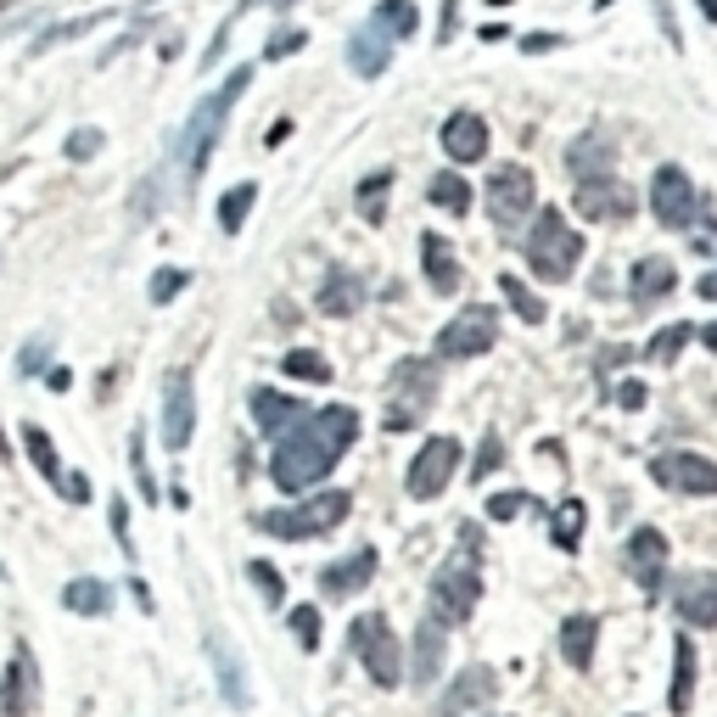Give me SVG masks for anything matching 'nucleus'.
Returning <instances> with one entry per match:
<instances>
[{"label": "nucleus", "instance_id": "dca6fc26", "mask_svg": "<svg viewBox=\"0 0 717 717\" xmlns=\"http://www.w3.org/2000/svg\"><path fill=\"white\" fill-rule=\"evenodd\" d=\"M253 420H258V432L264 438H286V432H292V426H303L309 420V404H298L292 393H275V388H253Z\"/></svg>", "mask_w": 717, "mask_h": 717}, {"label": "nucleus", "instance_id": "58836bf2", "mask_svg": "<svg viewBox=\"0 0 717 717\" xmlns=\"http://www.w3.org/2000/svg\"><path fill=\"white\" fill-rule=\"evenodd\" d=\"M280 370L298 375V381H314V388H325V381H331V359L314 354V348H292V354L280 359Z\"/></svg>", "mask_w": 717, "mask_h": 717}, {"label": "nucleus", "instance_id": "aec40b11", "mask_svg": "<svg viewBox=\"0 0 717 717\" xmlns=\"http://www.w3.org/2000/svg\"><path fill=\"white\" fill-rule=\"evenodd\" d=\"M679 616L695 628H717V571H690L679 583Z\"/></svg>", "mask_w": 717, "mask_h": 717}, {"label": "nucleus", "instance_id": "338daca9", "mask_svg": "<svg viewBox=\"0 0 717 717\" xmlns=\"http://www.w3.org/2000/svg\"><path fill=\"white\" fill-rule=\"evenodd\" d=\"M488 7H510V0H488Z\"/></svg>", "mask_w": 717, "mask_h": 717}, {"label": "nucleus", "instance_id": "0e129e2a", "mask_svg": "<svg viewBox=\"0 0 717 717\" xmlns=\"http://www.w3.org/2000/svg\"><path fill=\"white\" fill-rule=\"evenodd\" d=\"M701 12H706V18L717 23V0H701Z\"/></svg>", "mask_w": 717, "mask_h": 717}, {"label": "nucleus", "instance_id": "bb28decb", "mask_svg": "<svg viewBox=\"0 0 717 717\" xmlns=\"http://www.w3.org/2000/svg\"><path fill=\"white\" fill-rule=\"evenodd\" d=\"M673 286H679V275H673V264H667V258H639L628 292H634L639 309H650V303H661L667 292H673Z\"/></svg>", "mask_w": 717, "mask_h": 717}, {"label": "nucleus", "instance_id": "4468645a", "mask_svg": "<svg viewBox=\"0 0 717 717\" xmlns=\"http://www.w3.org/2000/svg\"><path fill=\"white\" fill-rule=\"evenodd\" d=\"M578 213L594 224H623L634 219V190L616 174H583L578 180Z\"/></svg>", "mask_w": 717, "mask_h": 717}, {"label": "nucleus", "instance_id": "1a4fd4ad", "mask_svg": "<svg viewBox=\"0 0 717 717\" xmlns=\"http://www.w3.org/2000/svg\"><path fill=\"white\" fill-rule=\"evenodd\" d=\"M494 343H499V314L488 303H471L438 331V359H476Z\"/></svg>", "mask_w": 717, "mask_h": 717}, {"label": "nucleus", "instance_id": "cd10ccee", "mask_svg": "<svg viewBox=\"0 0 717 717\" xmlns=\"http://www.w3.org/2000/svg\"><path fill=\"white\" fill-rule=\"evenodd\" d=\"M62 605H68L73 616H107V611H113V589H107L102 578H73V583L62 589Z\"/></svg>", "mask_w": 717, "mask_h": 717}, {"label": "nucleus", "instance_id": "4d7b16f0", "mask_svg": "<svg viewBox=\"0 0 717 717\" xmlns=\"http://www.w3.org/2000/svg\"><path fill=\"white\" fill-rule=\"evenodd\" d=\"M616 404H623V409H645V388H639V381H623V388H616Z\"/></svg>", "mask_w": 717, "mask_h": 717}, {"label": "nucleus", "instance_id": "37998d69", "mask_svg": "<svg viewBox=\"0 0 717 717\" xmlns=\"http://www.w3.org/2000/svg\"><path fill=\"white\" fill-rule=\"evenodd\" d=\"M247 571H253V583H258V594H264L269 605H280V600H286V583H280V571H275L269 560H253Z\"/></svg>", "mask_w": 717, "mask_h": 717}, {"label": "nucleus", "instance_id": "473e14b6", "mask_svg": "<svg viewBox=\"0 0 717 717\" xmlns=\"http://www.w3.org/2000/svg\"><path fill=\"white\" fill-rule=\"evenodd\" d=\"M253 203H258V185L253 180H242V185H230L224 197H219V230L224 235H235L247 224V213H253Z\"/></svg>", "mask_w": 717, "mask_h": 717}, {"label": "nucleus", "instance_id": "412c9836", "mask_svg": "<svg viewBox=\"0 0 717 717\" xmlns=\"http://www.w3.org/2000/svg\"><path fill=\"white\" fill-rule=\"evenodd\" d=\"M628 571L639 578L645 594L661 589V571H667V539H661L656 528H639V533L628 539Z\"/></svg>", "mask_w": 717, "mask_h": 717}, {"label": "nucleus", "instance_id": "5fc2aeb1", "mask_svg": "<svg viewBox=\"0 0 717 717\" xmlns=\"http://www.w3.org/2000/svg\"><path fill=\"white\" fill-rule=\"evenodd\" d=\"M656 18H661V34H667V45H684V34H679V18H673V0H656Z\"/></svg>", "mask_w": 717, "mask_h": 717}, {"label": "nucleus", "instance_id": "79ce46f5", "mask_svg": "<svg viewBox=\"0 0 717 717\" xmlns=\"http://www.w3.org/2000/svg\"><path fill=\"white\" fill-rule=\"evenodd\" d=\"M129 471H135L140 499H158V476H152V465H147V438H140V426H135V438H129Z\"/></svg>", "mask_w": 717, "mask_h": 717}, {"label": "nucleus", "instance_id": "9b49d317", "mask_svg": "<svg viewBox=\"0 0 717 717\" xmlns=\"http://www.w3.org/2000/svg\"><path fill=\"white\" fill-rule=\"evenodd\" d=\"M650 476L667 494H690V499H712L717 494V465L695 449H667L650 460Z\"/></svg>", "mask_w": 717, "mask_h": 717}, {"label": "nucleus", "instance_id": "774afa93", "mask_svg": "<svg viewBox=\"0 0 717 717\" xmlns=\"http://www.w3.org/2000/svg\"><path fill=\"white\" fill-rule=\"evenodd\" d=\"M594 7H611V0H594Z\"/></svg>", "mask_w": 717, "mask_h": 717}, {"label": "nucleus", "instance_id": "603ef678", "mask_svg": "<svg viewBox=\"0 0 717 717\" xmlns=\"http://www.w3.org/2000/svg\"><path fill=\"white\" fill-rule=\"evenodd\" d=\"M45 354H51V337H28V343H23V359H18V370H23V375H34V370L45 365Z\"/></svg>", "mask_w": 717, "mask_h": 717}, {"label": "nucleus", "instance_id": "f8f14e48", "mask_svg": "<svg viewBox=\"0 0 717 717\" xmlns=\"http://www.w3.org/2000/svg\"><path fill=\"white\" fill-rule=\"evenodd\" d=\"M190 432H197V381H190V370H169L163 375V449L185 454Z\"/></svg>", "mask_w": 717, "mask_h": 717}, {"label": "nucleus", "instance_id": "f257e3e1", "mask_svg": "<svg viewBox=\"0 0 717 717\" xmlns=\"http://www.w3.org/2000/svg\"><path fill=\"white\" fill-rule=\"evenodd\" d=\"M359 438V409L354 404H325L314 409L303 426H292L275 454H269V476H275V488L280 494H303L314 488L320 476H331V465H337Z\"/></svg>", "mask_w": 717, "mask_h": 717}, {"label": "nucleus", "instance_id": "f704fd0d", "mask_svg": "<svg viewBox=\"0 0 717 717\" xmlns=\"http://www.w3.org/2000/svg\"><path fill=\"white\" fill-rule=\"evenodd\" d=\"M583 521H589L583 499H560V510H555V521H550V533H555V544H560L566 555L583 544Z\"/></svg>", "mask_w": 717, "mask_h": 717}, {"label": "nucleus", "instance_id": "7c9ffc66", "mask_svg": "<svg viewBox=\"0 0 717 717\" xmlns=\"http://www.w3.org/2000/svg\"><path fill=\"white\" fill-rule=\"evenodd\" d=\"M370 28H381L388 39H409L420 28V12H415V0H381V7L370 12Z\"/></svg>", "mask_w": 717, "mask_h": 717}, {"label": "nucleus", "instance_id": "49530a36", "mask_svg": "<svg viewBox=\"0 0 717 717\" xmlns=\"http://www.w3.org/2000/svg\"><path fill=\"white\" fill-rule=\"evenodd\" d=\"M499 465H505V443H499V438L488 432V438H483V454H476V465H471V476H476V483H483V476H494Z\"/></svg>", "mask_w": 717, "mask_h": 717}, {"label": "nucleus", "instance_id": "ddd939ff", "mask_svg": "<svg viewBox=\"0 0 717 717\" xmlns=\"http://www.w3.org/2000/svg\"><path fill=\"white\" fill-rule=\"evenodd\" d=\"M650 213H656V224H667V230H684V224L695 219V180H690L679 163L656 169V180H650Z\"/></svg>", "mask_w": 717, "mask_h": 717}, {"label": "nucleus", "instance_id": "bf43d9fd", "mask_svg": "<svg viewBox=\"0 0 717 717\" xmlns=\"http://www.w3.org/2000/svg\"><path fill=\"white\" fill-rule=\"evenodd\" d=\"M454 28H460V12H454V0H443V18H438V39L449 45V39H454Z\"/></svg>", "mask_w": 717, "mask_h": 717}, {"label": "nucleus", "instance_id": "393cba45", "mask_svg": "<svg viewBox=\"0 0 717 717\" xmlns=\"http://www.w3.org/2000/svg\"><path fill=\"white\" fill-rule=\"evenodd\" d=\"M348 62H354V73H359V79H381V73H388V62H393V39L381 34V28H370V23H365V28L354 34Z\"/></svg>", "mask_w": 717, "mask_h": 717}, {"label": "nucleus", "instance_id": "7ed1b4c3", "mask_svg": "<svg viewBox=\"0 0 717 717\" xmlns=\"http://www.w3.org/2000/svg\"><path fill=\"white\" fill-rule=\"evenodd\" d=\"M460 539H465L460 555H449L432 578V623L438 628L471 623L476 600H483V578H476V550H483V539H476V528H460Z\"/></svg>", "mask_w": 717, "mask_h": 717}, {"label": "nucleus", "instance_id": "c756f323", "mask_svg": "<svg viewBox=\"0 0 717 717\" xmlns=\"http://www.w3.org/2000/svg\"><path fill=\"white\" fill-rule=\"evenodd\" d=\"M23 443H28V460H34V471H39L51 488H62V483H68V471H62V460H57V443H51V432H45V426H23Z\"/></svg>", "mask_w": 717, "mask_h": 717}, {"label": "nucleus", "instance_id": "0eeeda50", "mask_svg": "<svg viewBox=\"0 0 717 717\" xmlns=\"http://www.w3.org/2000/svg\"><path fill=\"white\" fill-rule=\"evenodd\" d=\"M438 404V365L432 359H404L393 370V409H388V426L393 432H409L432 415Z\"/></svg>", "mask_w": 717, "mask_h": 717}, {"label": "nucleus", "instance_id": "de8ad7c7", "mask_svg": "<svg viewBox=\"0 0 717 717\" xmlns=\"http://www.w3.org/2000/svg\"><path fill=\"white\" fill-rule=\"evenodd\" d=\"M95 152H102V129H73V135H68V158H73V163H84V158H95Z\"/></svg>", "mask_w": 717, "mask_h": 717}, {"label": "nucleus", "instance_id": "e2e57ef3", "mask_svg": "<svg viewBox=\"0 0 717 717\" xmlns=\"http://www.w3.org/2000/svg\"><path fill=\"white\" fill-rule=\"evenodd\" d=\"M247 7H292V0H247Z\"/></svg>", "mask_w": 717, "mask_h": 717}, {"label": "nucleus", "instance_id": "ea45409f", "mask_svg": "<svg viewBox=\"0 0 717 717\" xmlns=\"http://www.w3.org/2000/svg\"><path fill=\"white\" fill-rule=\"evenodd\" d=\"M426 197H432L438 208H449L454 219H460V213H471V185H465L460 174H438L432 185H426Z\"/></svg>", "mask_w": 717, "mask_h": 717}, {"label": "nucleus", "instance_id": "a18cd8bd", "mask_svg": "<svg viewBox=\"0 0 717 717\" xmlns=\"http://www.w3.org/2000/svg\"><path fill=\"white\" fill-rule=\"evenodd\" d=\"M185 280H190L185 269H158V275H152V303H174V298L185 292Z\"/></svg>", "mask_w": 717, "mask_h": 717}, {"label": "nucleus", "instance_id": "39448f33", "mask_svg": "<svg viewBox=\"0 0 717 717\" xmlns=\"http://www.w3.org/2000/svg\"><path fill=\"white\" fill-rule=\"evenodd\" d=\"M578 258H583V235L560 219V208H544L539 224H533V235H528V264H533V275H539V280H571Z\"/></svg>", "mask_w": 717, "mask_h": 717}, {"label": "nucleus", "instance_id": "864d4df0", "mask_svg": "<svg viewBox=\"0 0 717 717\" xmlns=\"http://www.w3.org/2000/svg\"><path fill=\"white\" fill-rule=\"evenodd\" d=\"M224 45H230V18L219 23V34H213V45H208V51H203V73H213V68H219V57H224Z\"/></svg>", "mask_w": 717, "mask_h": 717}, {"label": "nucleus", "instance_id": "c03bdc74", "mask_svg": "<svg viewBox=\"0 0 717 717\" xmlns=\"http://www.w3.org/2000/svg\"><path fill=\"white\" fill-rule=\"evenodd\" d=\"M292 634H298L303 650L320 645V611H314V605H292Z\"/></svg>", "mask_w": 717, "mask_h": 717}, {"label": "nucleus", "instance_id": "423d86ee", "mask_svg": "<svg viewBox=\"0 0 717 717\" xmlns=\"http://www.w3.org/2000/svg\"><path fill=\"white\" fill-rule=\"evenodd\" d=\"M348 645H354V656L365 661V673H370L381 690H398V679H404V645H398V634H393L388 616H381V611L359 616V623L348 628Z\"/></svg>", "mask_w": 717, "mask_h": 717}, {"label": "nucleus", "instance_id": "2eb2a0df", "mask_svg": "<svg viewBox=\"0 0 717 717\" xmlns=\"http://www.w3.org/2000/svg\"><path fill=\"white\" fill-rule=\"evenodd\" d=\"M39 706V673H34V656L18 645L12 667L0 673V717H34Z\"/></svg>", "mask_w": 717, "mask_h": 717}, {"label": "nucleus", "instance_id": "8fccbe9b", "mask_svg": "<svg viewBox=\"0 0 717 717\" xmlns=\"http://www.w3.org/2000/svg\"><path fill=\"white\" fill-rule=\"evenodd\" d=\"M521 510H528V494H494V499H488V516H494V521H516Z\"/></svg>", "mask_w": 717, "mask_h": 717}, {"label": "nucleus", "instance_id": "69168bd1", "mask_svg": "<svg viewBox=\"0 0 717 717\" xmlns=\"http://www.w3.org/2000/svg\"><path fill=\"white\" fill-rule=\"evenodd\" d=\"M7 454H12V449H7V432H0V460H7Z\"/></svg>", "mask_w": 717, "mask_h": 717}, {"label": "nucleus", "instance_id": "a878e982", "mask_svg": "<svg viewBox=\"0 0 717 717\" xmlns=\"http://www.w3.org/2000/svg\"><path fill=\"white\" fill-rule=\"evenodd\" d=\"M594 639H600L594 616H566V623H560V656H566V667L589 673V667H594Z\"/></svg>", "mask_w": 717, "mask_h": 717}, {"label": "nucleus", "instance_id": "6e6d98bb", "mask_svg": "<svg viewBox=\"0 0 717 717\" xmlns=\"http://www.w3.org/2000/svg\"><path fill=\"white\" fill-rule=\"evenodd\" d=\"M62 499H73V505H84V499H90V476H79V471H68V483H62Z\"/></svg>", "mask_w": 717, "mask_h": 717}, {"label": "nucleus", "instance_id": "a19ab883", "mask_svg": "<svg viewBox=\"0 0 717 717\" xmlns=\"http://www.w3.org/2000/svg\"><path fill=\"white\" fill-rule=\"evenodd\" d=\"M690 337H695V325H684V320H679V325H667V331H656V337H650L645 359H650V365H673V359L684 354Z\"/></svg>", "mask_w": 717, "mask_h": 717}, {"label": "nucleus", "instance_id": "5701e85b", "mask_svg": "<svg viewBox=\"0 0 717 717\" xmlns=\"http://www.w3.org/2000/svg\"><path fill=\"white\" fill-rule=\"evenodd\" d=\"M420 264H426V286H432L438 298L460 292V258L443 235H420Z\"/></svg>", "mask_w": 717, "mask_h": 717}, {"label": "nucleus", "instance_id": "680f3d73", "mask_svg": "<svg viewBox=\"0 0 717 717\" xmlns=\"http://www.w3.org/2000/svg\"><path fill=\"white\" fill-rule=\"evenodd\" d=\"M701 343H706V348H717V325H706V331H701Z\"/></svg>", "mask_w": 717, "mask_h": 717}, {"label": "nucleus", "instance_id": "6ab92c4d", "mask_svg": "<svg viewBox=\"0 0 717 717\" xmlns=\"http://www.w3.org/2000/svg\"><path fill=\"white\" fill-rule=\"evenodd\" d=\"M375 578V550L365 544V550H354V555H343V560H331L325 571H320V589L331 594V600H348L354 589H365Z\"/></svg>", "mask_w": 717, "mask_h": 717}, {"label": "nucleus", "instance_id": "4c0bfd02", "mask_svg": "<svg viewBox=\"0 0 717 717\" xmlns=\"http://www.w3.org/2000/svg\"><path fill=\"white\" fill-rule=\"evenodd\" d=\"M107 23V12H90V18H68V23H51V28H45L34 45H28V51H51V45H62V39H84L90 28H102Z\"/></svg>", "mask_w": 717, "mask_h": 717}, {"label": "nucleus", "instance_id": "2f4dec72", "mask_svg": "<svg viewBox=\"0 0 717 717\" xmlns=\"http://www.w3.org/2000/svg\"><path fill=\"white\" fill-rule=\"evenodd\" d=\"M388 197H393V169H375L370 180H359V219L365 224H381V219H388Z\"/></svg>", "mask_w": 717, "mask_h": 717}, {"label": "nucleus", "instance_id": "f3484780", "mask_svg": "<svg viewBox=\"0 0 717 717\" xmlns=\"http://www.w3.org/2000/svg\"><path fill=\"white\" fill-rule=\"evenodd\" d=\"M494 690H499L494 667H465V673L449 684V695L438 701V717H471V712H483V706H494Z\"/></svg>", "mask_w": 717, "mask_h": 717}, {"label": "nucleus", "instance_id": "6e6552de", "mask_svg": "<svg viewBox=\"0 0 717 717\" xmlns=\"http://www.w3.org/2000/svg\"><path fill=\"white\" fill-rule=\"evenodd\" d=\"M533 208H539V180L521 163H499L488 174V219L499 230H516V224H528Z\"/></svg>", "mask_w": 717, "mask_h": 717}, {"label": "nucleus", "instance_id": "b1692460", "mask_svg": "<svg viewBox=\"0 0 717 717\" xmlns=\"http://www.w3.org/2000/svg\"><path fill=\"white\" fill-rule=\"evenodd\" d=\"M314 303H320V314H331V320L359 314V303H365V280H359V275H348V269H331Z\"/></svg>", "mask_w": 717, "mask_h": 717}, {"label": "nucleus", "instance_id": "052dcab7", "mask_svg": "<svg viewBox=\"0 0 717 717\" xmlns=\"http://www.w3.org/2000/svg\"><path fill=\"white\" fill-rule=\"evenodd\" d=\"M701 298H706V303H717V269H712V275H701Z\"/></svg>", "mask_w": 717, "mask_h": 717}, {"label": "nucleus", "instance_id": "9d476101", "mask_svg": "<svg viewBox=\"0 0 717 717\" xmlns=\"http://www.w3.org/2000/svg\"><path fill=\"white\" fill-rule=\"evenodd\" d=\"M454 471H460V443L454 438H426L415 449L409 471H404V488H409V499H438V494H449Z\"/></svg>", "mask_w": 717, "mask_h": 717}, {"label": "nucleus", "instance_id": "f03ea898", "mask_svg": "<svg viewBox=\"0 0 717 717\" xmlns=\"http://www.w3.org/2000/svg\"><path fill=\"white\" fill-rule=\"evenodd\" d=\"M247 84H253V68H235V73H230L213 95H203V102L190 107V118L180 124L174 158H180L185 180H203V169H208V158H213V147H219V135H224V118H230L235 102H242Z\"/></svg>", "mask_w": 717, "mask_h": 717}, {"label": "nucleus", "instance_id": "e433bc0d", "mask_svg": "<svg viewBox=\"0 0 717 717\" xmlns=\"http://www.w3.org/2000/svg\"><path fill=\"white\" fill-rule=\"evenodd\" d=\"M566 163H571V174H578V180H583V174H605V169H611V140L583 135L578 147L566 152Z\"/></svg>", "mask_w": 717, "mask_h": 717}, {"label": "nucleus", "instance_id": "a211bd4d", "mask_svg": "<svg viewBox=\"0 0 717 717\" xmlns=\"http://www.w3.org/2000/svg\"><path fill=\"white\" fill-rule=\"evenodd\" d=\"M443 152L454 158V163H483L488 158V124L476 118V113H449V124H443Z\"/></svg>", "mask_w": 717, "mask_h": 717}, {"label": "nucleus", "instance_id": "13d9d810", "mask_svg": "<svg viewBox=\"0 0 717 717\" xmlns=\"http://www.w3.org/2000/svg\"><path fill=\"white\" fill-rule=\"evenodd\" d=\"M555 45H566V39H560V34H528V39H521V51L539 57V51H555Z\"/></svg>", "mask_w": 717, "mask_h": 717}, {"label": "nucleus", "instance_id": "72a5a7b5", "mask_svg": "<svg viewBox=\"0 0 717 717\" xmlns=\"http://www.w3.org/2000/svg\"><path fill=\"white\" fill-rule=\"evenodd\" d=\"M690 701H695V645L679 639V645H673V712L684 717Z\"/></svg>", "mask_w": 717, "mask_h": 717}, {"label": "nucleus", "instance_id": "09e8293b", "mask_svg": "<svg viewBox=\"0 0 717 717\" xmlns=\"http://www.w3.org/2000/svg\"><path fill=\"white\" fill-rule=\"evenodd\" d=\"M303 51V28H286V34H275L269 45H264V57L269 62H280V57H298Z\"/></svg>", "mask_w": 717, "mask_h": 717}, {"label": "nucleus", "instance_id": "c85d7f7f", "mask_svg": "<svg viewBox=\"0 0 717 717\" xmlns=\"http://www.w3.org/2000/svg\"><path fill=\"white\" fill-rule=\"evenodd\" d=\"M208 656H213V667H219V690H224V701L235 706V712H247V679H242V661L230 656V645H219V639H208Z\"/></svg>", "mask_w": 717, "mask_h": 717}, {"label": "nucleus", "instance_id": "4be33fe9", "mask_svg": "<svg viewBox=\"0 0 717 717\" xmlns=\"http://www.w3.org/2000/svg\"><path fill=\"white\" fill-rule=\"evenodd\" d=\"M443 650H449V639H443V628L426 616V623L415 628V667H409V684L415 690H432L438 684V673H443Z\"/></svg>", "mask_w": 717, "mask_h": 717}, {"label": "nucleus", "instance_id": "c9c22d12", "mask_svg": "<svg viewBox=\"0 0 717 717\" xmlns=\"http://www.w3.org/2000/svg\"><path fill=\"white\" fill-rule=\"evenodd\" d=\"M499 292H505V303H510L521 320H528V325H539V320L550 314V309H544V298H539L521 275H499Z\"/></svg>", "mask_w": 717, "mask_h": 717}, {"label": "nucleus", "instance_id": "3c124183", "mask_svg": "<svg viewBox=\"0 0 717 717\" xmlns=\"http://www.w3.org/2000/svg\"><path fill=\"white\" fill-rule=\"evenodd\" d=\"M107 521H113V539H118V550H124V555H135V539H129V505H124V499H113Z\"/></svg>", "mask_w": 717, "mask_h": 717}, {"label": "nucleus", "instance_id": "20e7f679", "mask_svg": "<svg viewBox=\"0 0 717 717\" xmlns=\"http://www.w3.org/2000/svg\"><path fill=\"white\" fill-rule=\"evenodd\" d=\"M348 510H354V494H348V488H325V494L298 499V505H286V510H264L258 528H264L269 539L303 544V539H325L331 528H343Z\"/></svg>", "mask_w": 717, "mask_h": 717}]
</instances>
